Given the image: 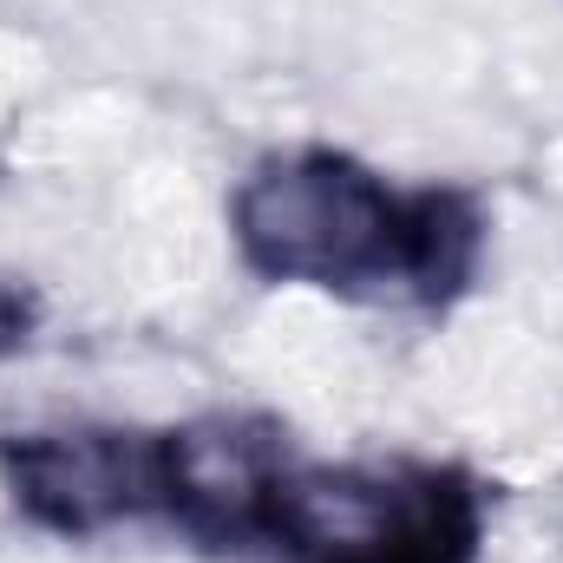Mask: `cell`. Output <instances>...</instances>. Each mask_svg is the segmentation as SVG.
Masks as SVG:
<instances>
[{
  "mask_svg": "<svg viewBox=\"0 0 563 563\" xmlns=\"http://www.w3.org/2000/svg\"><path fill=\"white\" fill-rule=\"evenodd\" d=\"M492 492L459 459H347L288 485V563H485Z\"/></svg>",
  "mask_w": 563,
  "mask_h": 563,
  "instance_id": "7a4b0ae2",
  "label": "cell"
},
{
  "mask_svg": "<svg viewBox=\"0 0 563 563\" xmlns=\"http://www.w3.org/2000/svg\"><path fill=\"white\" fill-rule=\"evenodd\" d=\"M0 485L33 531L73 544L157 518V426L73 420L0 432Z\"/></svg>",
  "mask_w": 563,
  "mask_h": 563,
  "instance_id": "277c9868",
  "label": "cell"
},
{
  "mask_svg": "<svg viewBox=\"0 0 563 563\" xmlns=\"http://www.w3.org/2000/svg\"><path fill=\"white\" fill-rule=\"evenodd\" d=\"M40 321H46L40 288H33L26 276H7V269H0V361H13L20 347H33Z\"/></svg>",
  "mask_w": 563,
  "mask_h": 563,
  "instance_id": "5b68a950",
  "label": "cell"
},
{
  "mask_svg": "<svg viewBox=\"0 0 563 563\" xmlns=\"http://www.w3.org/2000/svg\"><path fill=\"white\" fill-rule=\"evenodd\" d=\"M301 452L276 413L157 426V525L203 558H276Z\"/></svg>",
  "mask_w": 563,
  "mask_h": 563,
  "instance_id": "3957f363",
  "label": "cell"
},
{
  "mask_svg": "<svg viewBox=\"0 0 563 563\" xmlns=\"http://www.w3.org/2000/svg\"><path fill=\"white\" fill-rule=\"evenodd\" d=\"M485 203L459 184H387L334 144L263 157L230 197L243 269L367 308H452L485 263Z\"/></svg>",
  "mask_w": 563,
  "mask_h": 563,
  "instance_id": "6da1fadb",
  "label": "cell"
}]
</instances>
